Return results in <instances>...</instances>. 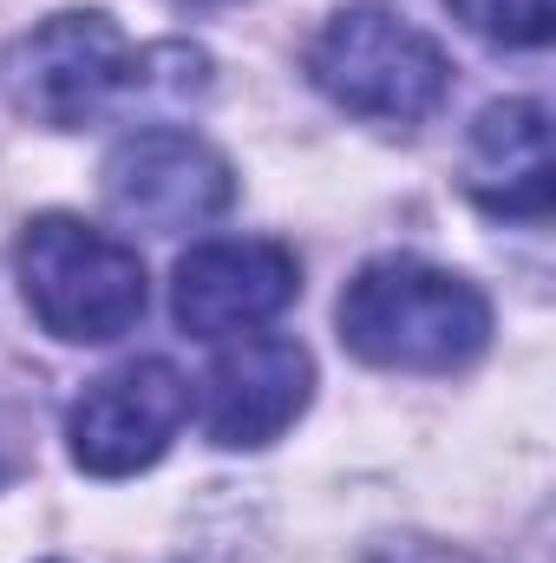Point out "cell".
Masks as SVG:
<instances>
[{"mask_svg": "<svg viewBox=\"0 0 556 563\" xmlns=\"http://www.w3.org/2000/svg\"><path fill=\"white\" fill-rule=\"evenodd\" d=\"M341 347L387 374H458L491 341V301L452 269L380 256L341 288Z\"/></svg>", "mask_w": 556, "mask_h": 563, "instance_id": "1", "label": "cell"}, {"mask_svg": "<svg viewBox=\"0 0 556 563\" xmlns=\"http://www.w3.org/2000/svg\"><path fill=\"white\" fill-rule=\"evenodd\" d=\"M452 13H458V26H471L478 40H491V46H518V53H531V46H544L556 26V0H445Z\"/></svg>", "mask_w": 556, "mask_h": 563, "instance_id": "10", "label": "cell"}, {"mask_svg": "<svg viewBox=\"0 0 556 563\" xmlns=\"http://www.w3.org/2000/svg\"><path fill=\"white\" fill-rule=\"evenodd\" d=\"M20 295L33 321L53 341L105 347L144 321V263L112 230H92L86 217H33L20 230Z\"/></svg>", "mask_w": 556, "mask_h": 563, "instance_id": "2", "label": "cell"}, {"mask_svg": "<svg viewBox=\"0 0 556 563\" xmlns=\"http://www.w3.org/2000/svg\"><path fill=\"white\" fill-rule=\"evenodd\" d=\"M105 203L132 230L184 236V230L216 223L236 203V177H230L223 151H210L203 139L151 125L105 157Z\"/></svg>", "mask_w": 556, "mask_h": 563, "instance_id": "5", "label": "cell"}, {"mask_svg": "<svg viewBox=\"0 0 556 563\" xmlns=\"http://www.w3.org/2000/svg\"><path fill=\"white\" fill-rule=\"evenodd\" d=\"M314 361L288 334H236L203 380V432L223 452H256L308 413Z\"/></svg>", "mask_w": 556, "mask_h": 563, "instance_id": "8", "label": "cell"}, {"mask_svg": "<svg viewBox=\"0 0 556 563\" xmlns=\"http://www.w3.org/2000/svg\"><path fill=\"white\" fill-rule=\"evenodd\" d=\"M184 7H230V0H184Z\"/></svg>", "mask_w": 556, "mask_h": 563, "instance_id": "12", "label": "cell"}, {"mask_svg": "<svg viewBox=\"0 0 556 563\" xmlns=\"http://www.w3.org/2000/svg\"><path fill=\"white\" fill-rule=\"evenodd\" d=\"M294 295H301L294 256L281 243L243 236V243H203L177 263L170 314L197 341H236V334H263Z\"/></svg>", "mask_w": 556, "mask_h": 563, "instance_id": "7", "label": "cell"}, {"mask_svg": "<svg viewBox=\"0 0 556 563\" xmlns=\"http://www.w3.org/2000/svg\"><path fill=\"white\" fill-rule=\"evenodd\" d=\"M465 190L478 210L511 217V223L551 217V112L537 99H498L478 112L471 144H465Z\"/></svg>", "mask_w": 556, "mask_h": 563, "instance_id": "9", "label": "cell"}, {"mask_svg": "<svg viewBox=\"0 0 556 563\" xmlns=\"http://www.w3.org/2000/svg\"><path fill=\"white\" fill-rule=\"evenodd\" d=\"M308 79L367 125H419L438 112L452 66L413 20L387 7H347L308 46Z\"/></svg>", "mask_w": 556, "mask_h": 563, "instance_id": "3", "label": "cell"}, {"mask_svg": "<svg viewBox=\"0 0 556 563\" xmlns=\"http://www.w3.org/2000/svg\"><path fill=\"white\" fill-rule=\"evenodd\" d=\"M190 420V380L170 361H132L79 394L66 413V452L92 478H132L170 452Z\"/></svg>", "mask_w": 556, "mask_h": 563, "instance_id": "6", "label": "cell"}, {"mask_svg": "<svg viewBox=\"0 0 556 563\" xmlns=\"http://www.w3.org/2000/svg\"><path fill=\"white\" fill-rule=\"evenodd\" d=\"M367 563H485V558L452 551V544H432V538H387V544L367 551Z\"/></svg>", "mask_w": 556, "mask_h": 563, "instance_id": "11", "label": "cell"}, {"mask_svg": "<svg viewBox=\"0 0 556 563\" xmlns=\"http://www.w3.org/2000/svg\"><path fill=\"white\" fill-rule=\"evenodd\" d=\"M125 73H132L125 33L92 7L40 20L0 59V86H7L13 112L33 119V125H53V132L92 125L105 106H119Z\"/></svg>", "mask_w": 556, "mask_h": 563, "instance_id": "4", "label": "cell"}]
</instances>
